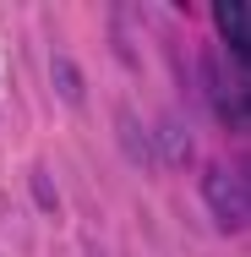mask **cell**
<instances>
[{
  "label": "cell",
  "instance_id": "obj_1",
  "mask_svg": "<svg viewBox=\"0 0 251 257\" xmlns=\"http://www.w3.org/2000/svg\"><path fill=\"white\" fill-rule=\"evenodd\" d=\"M202 203L213 213V224L224 230V235H235V230H246V170H235V164H207L202 170Z\"/></svg>",
  "mask_w": 251,
  "mask_h": 257
},
{
  "label": "cell",
  "instance_id": "obj_2",
  "mask_svg": "<svg viewBox=\"0 0 251 257\" xmlns=\"http://www.w3.org/2000/svg\"><path fill=\"white\" fill-rule=\"evenodd\" d=\"M202 66H207V99H213V109H218V120L224 126H246V88H240V77L218 60V55H202Z\"/></svg>",
  "mask_w": 251,
  "mask_h": 257
},
{
  "label": "cell",
  "instance_id": "obj_3",
  "mask_svg": "<svg viewBox=\"0 0 251 257\" xmlns=\"http://www.w3.org/2000/svg\"><path fill=\"white\" fill-rule=\"evenodd\" d=\"M153 164H169V170H191V159H197V137H191V126L186 120H175V115H164V120H153Z\"/></svg>",
  "mask_w": 251,
  "mask_h": 257
},
{
  "label": "cell",
  "instance_id": "obj_4",
  "mask_svg": "<svg viewBox=\"0 0 251 257\" xmlns=\"http://www.w3.org/2000/svg\"><path fill=\"white\" fill-rule=\"evenodd\" d=\"M50 88H55V99L66 104V109H82L88 104V82H82V66L71 60V55H50Z\"/></svg>",
  "mask_w": 251,
  "mask_h": 257
},
{
  "label": "cell",
  "instance_id": "obj_5",
  "mask_svg": "<svg viewBox=\"0 0 251 257\" xmlns=\"http://www.w3.org/2000/svg\"><path fill=\"white\" fill-rule=\"evenodd\" d=\"M115 132H120V148H126V159H131V170H148V164H153L148 126H142V115H137L131 104H120V120H115Z\"/></svg>",
  "mask_w": 251,
  "mask_h": 257
},
{
  "label": "cell",
  "instance_id": "obj_6",
  "mask_svg": "<svg viewBox=\"0 0 251 257\" xmlns=\"http://www.w3.org/2000/svg\"><path fill=\"white\" fill-rule=\"evenodd\" d=\"M28 197H33V208L39 213H60V186H55V175H50V164H33L28 170Z\"/></svg>",
  "mask_w": 251,
  "mask_h": 257
},
{
  "label": "cell",
  "instance_id": "obj_7",
  "mask_svg": "<svg viewBox=\"0 0 251 257\" xmlns=\"http://www.w3.org/2000/svg\"><path fill=\"white\" fill-rule=\"evenodd\" d=\"M218 28H224V39H229V50H235V60L246 66V33H240V28H246V11H235V6L224 0V6H218Z\"/></svg>",
  "mask_w": 251,
  "mask_h": 257
},
{
  "label": "cell",
  "instance_id": "obj_8",
  "mask_svg": "<svg viewBox=\"0 0 251 257\" xmlns=\"http://www.w3.org/2000/svg\"><path fill=\"white\" fill-rule=\"evenodd\" d=\"M88 257H104V252H88Z\"/></svg>",
  "mask_w": 251,
  "mask_h": 257
}]
</instances>
